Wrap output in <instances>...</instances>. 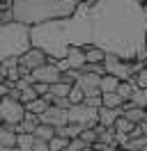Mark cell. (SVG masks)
Returning a JSON list of instances; mask_svg holds the SVG:
<instances>
[{"label": "cell", "instance_id": "d590c367", "mask_svg": "<svg viewBox=\"0 0 147 151\" xmlns=\"http://www.w3.org/2000/svg\"><path fill=\"white\" fill-rule=\"evenodd\" d=\"M145 66H147V57H145Z\"/></svg>", "mask_w": 147, "mask_h": 151}, {"label": "cell", "instance_id": "1f68e13d", "mask_svg": "<svg viewBox=\"0 0 147 151\" xmlns=\"http://www.w3.org/2000/svg\"><path fill=\"white\" fill-rule=\"evenodd\" d=\"M143 9H145V14H147V0H143Z\"/></svg>", "mask_w": 147, "mask_h": 151}, {"label": "cell", "instance_id": "2e32d148", "mask_svg": "<svg viewBox=\"0 0 147 151\" xmlns=\"http://www.w3.org/2000/svg\"><path fill=\"white\" fill-rule=\"evenodd\" d=\"M23 105H25V110H28V112L41 114V112L46 110V108H48V101H46L44 96H35L32 101H28V103H23Z\"/></svg>", "mask_w": 147, "mask_h": 151}, {"label": "cell", "instance_id": "7c38bea8", "mask_svg": "<svg viewBox=\"0 0 147 151\" xmlns=\"http://www.w3.org/2000/svg\"><path fill=\"white\" fill-rule=\"evenodd\" d=\"M76 83H78L85 92H94V89H99L101 76L94 73V71H83V69H81V76H78V80H76Z\"/></svg>", "mask_w": 147, "mask_h": 151}, {"label": "cell", "instance_id": "7a4b0ae2", "mask_svg": "<svg viewBox=\"0 0 147 151\" xmlns=\"http://www.w3.org/2000/svg\"><path fill=\"white\" fill-rule=\"evenodd\" d=\"M90 41H92V16H90V5L85 0L67 19H53L30 25V44L46 50L48 60L64 57L67 48L71 44L85 46Z\"/></svg>", "mask_w": 147, "mask_h": 151}, {"label": "cell", "instance_id": "f546056e", "mask_svg": "<svg viewBox=\"0 0 147 151\" xmlns=\"http://www.w3.org/2000/svg\"><path fill=\"white\" fill-rule=\"evenodd\" d=\"M32 85H35V89H37L39 96H44L46 92H51V85H48V83H32Z\"/></svg>", "mask_w": 147, "mask_h": 151}, {"label": "cell", "instance_id": "6da1fadb", "mask_svg": "<svg viewBox=\"0 0 147 151\" xmlns=\"http://www.w3.org/2000/svg\"><path fill=\"white\" fill-rule=\"evenodd\" d=\"M90 16L92 41L106 53L136 60L145 50L147 14L140 0H94Z\"/></svg>", "mask_w": 147, "mask_h": 151}, {"label": "cell", "instance_id": "4dcf8cb0", "mask_svg": "<svg viewBox=\"0 0 147 151\" xmlns=\"http://www.w3.org/2000/svg\"><path fill=\"white\" fill-rule=\"evenodd\" d=\"M9 89H12V87H9L7 83H0V99H2V96H7Z\"/></svg>", "mask_w": 147, "mask_h": 151}, {"label": "cell", "instance_id": "e575fe53", "mask_svg": "<svg viewBox=\"0 0 147 151\" xmlns=\"http://www.w3.org/2000/svg\"><path fill=\"white\" fill-rule=\"evenodd\" d=\"M0 2H12V0H0Z\"/></svg>", "mask_w": 147, "mask_h": 151}, {"label": "cell", "instance_id": "d6986e66", "mask_svg": "<svg viewBox=\"0 0 147 151\" xmlns=\"http://www.w3.org/2000/svg\"><path fill=\"white\" fill-rule=\"evenodd\" d=\"M35 133H16V149L21 151H32Z\"/></svg>", "mask_w": 147, "mask_h": 151}, {"label": "cell", "instance_id": "e0dca14e", "mask_svg": "<svg viewBox=\"0 0 147 151\" xmlns=\"http://www.w3.org/2000/svg\"><path fill=\"white\" fill-rule=\"evenodd\" d=\"M119 85V78L113 73H103L101 76V83H99V89L101 92H115Z\"/></svg>", "mask_w": 147, "mask_h": 151}, {"label": "cell", "instance_id": "3957f363", "mask_svg": "<svg viewBox=\"0 0 147 151\" xmlns=\"http://www.w3.org/2000/svg\"><path fill=\"white\" fill-rule=\"evenodd\" d=\"M81 2L83 0H12V14L14 21L30 28L44 21L71 16Z\"/></svg>", "mask_w": 147, "mask_h": 151}, {"label": "cell", "instance_id": "8fae6325", "mask_svg": "<svg viewBox=\"0 0 147 151\" xmlns=\"http://www.w3.org/2000/svg\"><path fill=\"white\" fill-rule=\"evenodd\" d=\"M122 114L127 117L129 122L133 124H140L147 119V108H140V105H133L129 103V101H124V105H122Z\"/></svg>", "mask_w": 147, "mask_h": 151}, {"label": "cell", "instance_id": "4316f807", "mask_svg": "<svg viewBox=\"0 0 147 151\" xmlns=\"http://www.w3.org/2000/svg\"><path fill=\"white\" fill-rule=\"evenodd\" d=\"M67 149L69 151H81V149H90V144L83 140V137H71L67 142Z\"/></svg>", "mask_w": 147, "mask_h": 151}, {"label": "cell", "instance_id": "f1b7e54d", "mask_svg": "<svg viewBox=\"0 0 147 151\" xmlns=\"http://www.w3.org/2000/svg\"><path fill=\"white\" fill-rule=\"evenodd\" d=\"M32 151H48V142L41 140V137H35V142H32Z\"/></svg>", "mask_w": 147, "mask_h": 151}, {"label": "cell", "instance_id": "9c48e42d", "mask_svg": "<svg viewBox=\"0 0 147 151\" xmlns=\"http://www.w3.org/2000/svg\"><path fill=\"white\" fill-rule=\"evenodd\" d=\"M39 122H46V124H51V126H55V128L62 126V124L69 122L67 108H60V105H55V103H48V108L39 114Z\"/></svg>", "mask_w": 147, "mask_h": 151}, {"label": "cell", "instance_id": "277c9868", "mask_svg": "<svg viewBox=\"0 0 147 151\" xmlns=\"http://www.w3.org/2000/svg\"><path fill=\"white\" fill-rule=\"evenodd\" d=\"M28 46H30V28L28 25L18 23V21L0 23V62L9 55H21Z\"/></svg>", "mask_w": 147, "mask_h": 151}, {"label": "cell", "instance_id": "8992f818", "mask_svg": "<svg viewBox=\"0 0 147 151\" xmlns=\"http://www.w3.org/2000/svg\"><path fill=\"white\" fill-rule=\"evenodd\" d=\"M99 108H92L87 103H71L67 108V117L69 122H76V124H83V126H94L99 124Z\"/></svg>", "mask_w": 147, "mask_h": 151}, {"label": "cell", "instance_id": "5bb4252c", "mask_svg": "<svg viewBox=\"0 0 147 151\" xmlns=\"http://www.w3.org/2000/svg\"><path fill=\"white\" fill-rule=\"evenodd\" d=\"M0 142H2L5 149H14L16 147V128L12 124L0 122Z\"/></svg>", "mask_w": 147, "mask_h": 151}, {"label": "cell", "instance_id": "8d00e7d4", "mask_svg": "<svg viewBox=\"0 0 147 151\" xmlns=\"http://www.w3.org/2000/svg\"><path fill=\"white\" fill-rule=\"evenodd\" d=\"M140 2H143V0H140Z\"/></svg>", "mask_w": 147, "mask_h": 151}, {"label": "cell", "instance_id": "484cf974", "mask_svg": "<svg viewBox=\"0 0 147 151\" xmlns=\"http://www.w3.org/2000/svg\"><path fill=\"white\" fill-rule=\"evenodd\" d=\"M35 96H39L37 89H35V85H25L21 89V94H18V101H21V103H28V101H32Z\"/></svg>", "mask_w": 147, "mask_h": 151}, {"label": "cell", "instance_id": "83f0119b", "mask_svg": "<svg viewBox=\"0 0 147 151\" xmlns=\"http://www.w3.org/2000/svg\"><path fill=\"white\" fill-rule=\"evenodd\" d=\"M133 83H136L138 87H145L147 89V66H140L136 73H133Z\"/></svg>", "mask_w": 147, "mask_h": 151}, {"label": "cell", "instance_id": "836d02e7", "mask_svg": "<svg viewBox=\"0 0 147 151\" xmlns=\"http://www.w3.org/2000/svg\"><path fill=\"white\" fill-rule=\"evenodd\" d=\"M0 151H5V147H2V142H0Z\"/></svg>", "mask_w": 147, "mask_h": 151}, {"label": "cell", "instance_id": "ffe728a7", "mask_svg": "<svg viewBox=\"0 0 147 151\" xmlns=\"http://www.w3.org/2000/svg\"><path fill=\"white\" fill-rule=\"evenodd\" d=\"M55 135V126H51V124H46V122H39L37 124V128H35V137H41V140H51Z\"/></svg>", "mask_w": 147, "mask_h": 151}, {"label": "cell", "instance_id": "9a60e30c", "mask_svg": "<svg viewBox=\"0 0 147 151\" xmlns=\"http://www.w3.org/2000/svg\"><path fill=\"white\" fill-rule=\"evenodd\" d=\"M101 105H108V108H122L124 99L117 92H101Z\"/></svg>", "mask_w": 147, "mask_h": 151}, {"label": "cell", "instance_id": "5b68a950", "mask_svg": "<svg viewBox=\"0 0 147 151\" xmlns=\"http://www.w3.org/2000/svg\"><path fill=\"white\" fill-rule=\"evenodd\" d=\"M23 114H25V105L21 103L18 99H14V96H9V94L0 99V122L16 126L23 119Z\"/></svg>", "mask_w": 147, "mask_h": 151}, {"label": "cell", "instance_id": "d6a6232c", "mask_svg": "<svg viewBox=\"0 0 147 151\" xmlns=\"http://www.w3.org/2000/svg\"><path fill=\"white\" fill-rule=\"evenodd\" d=\"M0 83H5V73L2 71H0Z\"/></svg>", "mask_w": 147, "mask_h": 151}, {"label": "cell", "instance_id": "7402d4cb", "mask_svg": "<svg viewBox=\"0 0 147 151\" xmlns=\"http://www.w3.org/2000/svg\"><path fill=\"white\" fill-rule=\"evenodd\" d=\"M69 89H71V85L69 83H64V80H57V83H53L51 85V94L55 96H69Z\"/></svg>", "mask_w": 147, "mask_h": 151}, {"label": "cell", "instance_id": "4fadbf2b", "mask_svg": "<svg viewBox=\"0 0 147 151\" xmlns=\"http://www.w3.org/2000/svg\"><path fill=\"white\" fill-rule=\"evenodd\" d=\"M99 124L101 126H115L117 117L122 114V108H108V105H99Z\"/></svg>", "mask_w": 147, "mask_h": 151}, {"label": "cell", "instance_id": "603a6c76", "mask_svg": "<svg viewBox=\"0 0 147 151\" xmlns=\"http://www.w3.org/2000/svg\"><path fill=\"white\" fill-rule=\"evenodd\" d=\"M83 99H85V89L78 83H74L71 89H69V101L71 103H83Z\"/></svg>", "mask_w": 147, "mask_h": 151}, {"label": "cell", "instance_id": "30bf717a", "mask_svg": "<svg viewBox=\"0 0 147 151\" xmlns=\"http://www.w3.org/2000/svg\"><path fill=\"white\" fill-rule=\"evenodd\" d=\"M64 60H67V64L71 66V69H83L85 66V50H83V46H69L67 48V53H64Z\"/></svg>", "mask_w": 147, "mask_h": 151}, {"label": "cell", "instance_id": "44dd1931", "mask_svg": "<svg viewBox=\"0 0 147 151\" xmlns=\"http://www.w3.org/2000/svg\"><path fill=\"white\" fill-rule=\"evenodd\" d=\"M129 103L140 105V108H147V89L145 87H136L133 94H131V99H129Z\"/></svg>", "mask_w": 147, "mask_h": 151}, {"label": "cell", "instance_id": "ac0fdd59", "mask_svg": "<svg viewBox=\"0 0 147 151\" xmlns=\"http://www.w3.org/2000/svg\"><path fill=\"white\" fill-rule=\"evenodd\" d=\"M136 83H133V78H129V80H119V85H117V89H115V92H117L119 96H122V99H124V101H129V99H131V94H133V89H136Z\"/></svg>", "mask_w": 147, "mask_h": 151}, {"label": "cell", "instance_id": "d4e9b609", "mask_svg": "<svg viewBox=\"0 0 147 151\" xmlns=\"http://www.w3.org/2000/svg\"><path fill=\"white\" fill-rule=\"evenodd\" d=\"M67 137H60V135H53L51 140H48V151H62L67 149Z\"/></svg>", "mask_w": 147, "mask_h": 151}, {"label": "cell", "instance_id": "52a82bcc", "mask_svg": "<svg viewBox=\"0 0 147 151\" xmlns=\"http://www.w3.org/2000/svg\"><path fill=\"white\" fill-rule=\"evenodd\" d=\"M48 62V55H46V50H41L39 46H30L18 55V66H23L25 71H32V69H37V66H41Z\"/></svg>", "mask_w": 147, "mask_h": 151}, {"label": "cell", "instance_id": "cb8c5ba5", "mask_svg": "<svg viewBox=\"0 0 147 151\" xmlns=\"http://www.w3.org/2000/svg\"><path fill=\"white\" fill-rule=\"evenodd\" d=\"M133 126H136L133 122H129L124 114H119L117 122H115V131H117V133H131V131H133Z\"/></svg>", "mask_w": 147, "mask_h": 151}, {"label": "cell", "instance_id": "ba28073f", "mask_svg": "<svg viewBox=\"0 0 147 151\" xmlns=\"http://www.w3.org/2000/svg\"><path fill=\"white\" fill-rule=\"evenodd\" d=\"M30 76H32V83H48V85H53V83H57V80H60L62 71H60V66L55 64V60H48L46 64L32 69V71H30Z\"/></svg>", "mask_w": 147, "mask_h": 151}]
</instances>
